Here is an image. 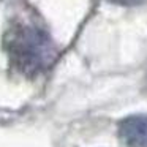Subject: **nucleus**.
<instances>
[{"instance_id": "obj_1", "label": "nucleus", "mask_w": 147, "mask_h": 147, "mask_svg": "<svg viewBox=\"0 0 147 147\" xmlns=\"http://www.w3.org/2000/svg\"><path fill=\"white\" fill-rule=\"evenodd\" d=\"M5 48L13 65L26 74H36L54 62L57 51L45 30L18 24L8 30Z\"/></svg>"}, {"instance_id": "obj_2", "label": "nucleus", "mask_w": 147, "mask_h": 147, "mask_svg": "<svg viewBox=\"0 0 147 147\" xmlns=\"http://www.w3.org/2000/svg\"><path fill=\"white\" fill-rule=\"evenodd\" d=\"M119 134L127 147H147V115H131L122 120Z\"/></svg>"}, {"instance_id": "obj_3", "label": "nucleus", "mask_w": 147, "mask_h": 147, "mask_svg": "<svg viewBox=\"0 0 147 147\" xmlns=\"http://www.w3.org/2000/svg\"><path fill=\"white\" fill-rule=\"evenodd\" d=\"M111 2L119 3V5H125V7H133V5H139L144 0H111Z\"/></svg>"}]
</instances>
